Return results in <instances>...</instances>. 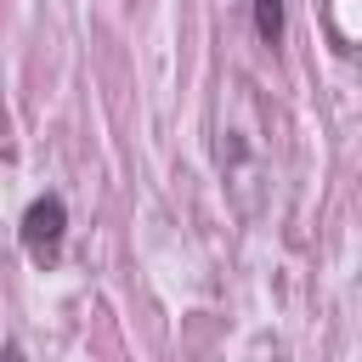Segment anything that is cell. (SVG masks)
I'll list each match as a JSON object with an SVG mask.
<instances>
[{"label":"cell","mask_w":362,"mask_h":362,"mask_svg":"<svg viewBox=\"0 0 362 362\" xmlns=\"http://www.w3.org/2000/svg\"><path fill=\"white\" fill-rule=\"evenodd\" d=\"M23 249L34 255V260H51L57 249H62V232H68V204L57 198V192H40L28 209H23Z\"/></svg>","instance_id":"1"},{"label":"cell","mask_w":362,"mask_h":362,"mask_svg":"<svg viewBox=\"0 0 362 362\" xmlns=\"http://www.w3.org/2000/svg\"><path fill=\"white\" fill-rule=\"evenodd\" d=\"M255 34H260V45L283 40V0H255Z\"/></svg>","instance_id":"2"},{"label":"cell","mask_w":362,"mask_h":362,"mask_svg":"<svg viewBox=\"0 0 362 362\" xmlns=\"http://www.w3.org/2000/svg\"><path fill=\"white\" fill-rule=\"evenodd\" d=\"M6 362H23V345L17 339H6Z\"/></svg>","instance_id":"3"}]
</instances>
